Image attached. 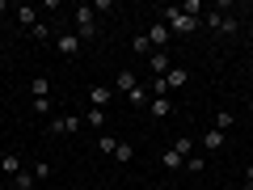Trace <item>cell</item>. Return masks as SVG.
Returning a JSON list of instances; mask_svg holds the SVG:
<instances>
[{
  "label": "cell",
  "mask_w": 253,
  "mask_h": 190,
  "mask_svg": "<svg viewBox=\"0 0 253 190\" xmlns=\"http://www.w3.org/2000/svg\"><path fill=\"white\" fill-rule=\"evenodd\" d=\"M72 21H76V38H81V43H89V38L97 34V17H93V4H76V9H72Z\"/></svg>",
  "instance_id": "6da1fadb"
},
{
  "label": "cell",
  "mask_w": 253,
  "mask_h": 190,
  "mask_svg": "<svg viewBox=\"0 0 253 190\" xmlns=\"http://www.w3.org/2000/svg\"><path fill=\"white\" fill-rule=\"evenodd\" d=\"M161 21L173 30V34H190V30L199 26V21H194V17H186V13H181L177 4H165V9H161Z\"/></svg>",
  "instance_id": "7a4b0ae2"
},
{
  "label": "cell",
  "mask_w": 253,
  "mask_h": 190,
  "mask_svg": "<svg viewBox=\"0 0 253 190\" xmlns=\"http://www.w3.org/2000/svg\"><path fill=\"white\" fill-rule=\"evenodd\" d=\"M81 127H84V114H59L51 123V136H76Z\"/></svg>",
  "instance_id": "3957f363"
},
{
  "label": "cell",
  "mask_w": 253,
  "mask_h": 190,
  "mask_svg": "<svg viewBox=\"0 0 253 190\" xmlns=\"http://www.w3.org/2000/svg\"><path fill=\"white\" fill-rule=\"evenodd\" d=\"M55 47H59L63 59H76V55H81V38H76V30H72V34H59V38H55Z\"/></svg>",
  "instance_id": "277c9868"
},
{
  "label": "cell",
  "mask_w": 253,
  "mask_h": 190,
  "mask_svg": "<svg viewBox=\"0 0 253 190\" xmlns=\"http://www.w3.org/2000/svg\"><path fill=\"white\" fill-rule=\"evenodd\" d=\"M169 38H173V30L165 26L161 17H156L152 26H148V43H152V47H161V51H165V43H169Z\"/></svg>",
  "instance_id": "5b68a950"
},
{
  "label": "cell",
  "mask_w": 253,
  "mask_h": 190,
  "mask_svg": "<svg viewBox=\"0 0 253 190\" xmlns=\"http://www.w3.org/2000/svg\"><path fill=\"white\" fill-rule=\"evenodd\" d=\"M148 68H152L156 76H169V72H173V59H169V51H152V55H148Z\"/></svg>",
  "instance_id": "8992f818"
},
{
  "label": "cell",
  "mask_w": 253,
  "mask_h": 190,
  "mask_svg": "<svg viewBox=\"0 0 253 190\" xmlns=\"http://www.w3.org/2000/svg\"><path fill=\"white\" fill-rule=\"evenodd\" d=\"M89 101H93V110H106L110 101H114V89H110V85H93V89H89Z\"/></svg>",
  "instance_id": "52a82bcc"
},
{
  "label": "cell",
  "mask_w": 253,
  "mask_h": 190,
  "mask_svg": "<svg viewBox=\"0 0 253 190\" xmlns=\"http://www.w3.org/2000/svg\"><path fill=\"white\" fill-rule=\"evenodd\" d=\"M114 89H118V93H126V97H131V89H139V76L131 72V68H123V72L114 76Z\"/></svg>",
  "instance_id": "ba28073f"
},
{
  "label": "cell",
  "mask_w": 253,
  "mask_h": 190,
  "mask_svg": "<svg viewBox=\"0 0 253 190\" xmlns=\"http://www.w3.org/2000/svg\"><path fill=\"white\" fill-rule=\"evenodd\" d=\"M0 173L13 182V178L21 173V156H17V152H0Z\"/></svg>",
  "instance_id": "9c48e42d"
},
{
  "label": "cell",
  "mask_w": 253,
  "mask_h": 190,
  "mask_svg": "<svg viewBox=\"0 0 253 190\" xmlns=\"http://www.w3.org/2000/svg\"><path fill=\"white\" fill-rule=\"evenodd\" d=\"M207 26L219 34H236V17H224V13H207Z\"/></svg>",
  "instance_id": "30bf717a"
},
{
  "label": "cell",
  "mask_w": 253,
  "mask_h": 190,
  "mask_svg": "<svg viewBox=\"0 0 253 190\" xmlns=\"http://www.w3.org/2000/svg\"><path fill=\"white\" fill-rule=\"evenodd\" d=\"M148 114H152V118H169V114H173L169 93H165V97H152V101H148Z\"/></svg>",
  "instance_id": "8fae6325"
},
{
  "label": "cell",
  "mask_w": 253,
  "mask_h": 190,
  "mask_svg": "<svg viewBox=\"0 0 253 190\" xmlns=\"http://www.w3.org/2000/svg\"><path fill=\"white\" fill-rule=\"evenodd\" d=\"M13 13H17L21 30H34V26H38V9H34V4H17V9H13Z\"/></svg>",
  "instance_id": "7c38bea8"
},
{
  "label": "cell",
  "mask_w": 253,
  "mask_h": 190,
  "mask_svg": "<svg viewBox=\"0 0 253 190\" xmlns=\"http://www.w3.org/2000/svg\"><path fill=\"white\" fill-rule=\"evenodd\" d=\"M224 144H228L224 131H215V127H211V131H203V148H207V152H219Z\"/></svg>",
  "instance_id": "4fadbf2b"
},
{
  "label": "cell",
  "mask_w": 253,
  "mask_h": 190,
  "mask_svg": "<svg viewBox=\"0 0 253 190\" xmlns=\"http://www.w3.org/2000/svg\"><path fill=\"white\" fill-rule=\"evenodd\" d=\"M126 101H131L135 110H148V101H152V89H148V85H139V89H131V97H126Z\"/></svg>",
  "instance_id": "5bb4252c"
},
{
  "label": "cell",
  "mask_w": 253,
  "mask_h": 190,
  "mask_svg": "<svg viewBox=\"0 0 253 190\" xmlns=\"http://www.w3.org/2000/svg\"><path fill=\"white\" fill-rule=\"evenodd\" d=\"M181 165H186V161H181V156L173 152V148H161V169H169V173H177Z\"/></svg>",
  "instance_id": "9a60e30c"
},
{
  "label": "cell",
  "mask_w": 253,
  "mask_h": 190,
  "mask_svg": "<svg viewBox=\"0 0 253 190\" xmlns=\"http://www.w3.org/2000/svg\"><path fill=\"white\" fill-rule=\"evenodd\" d=\"M30 97H51V76H34L30 81Z\"/></svg>",
  "instance_id": "2e32d148"
},
{
  "label": "cell",
  "mask_w": 253,
  "mask_h": 190,
  "mask_svg": "<svg viewBox=\"0 0 253 190\" xmlns=\"http://www.w3.org/2000/svg\"><path fill=\"white\" fill-rule=\"evenodd\" d=\"M161 81H165V89L173 93V89H181V85H186L190 76H186V68H173V72H169V76H161Z\"/></svg>",
  "instance_id": "e0dca14e"
},
{
  "label": "cell",
  "mask_w": 253,
  "mask_h": 190,
  "mask_svg": "<svg viewBox=\"0 0 253 190\" xmlns=\"http://www.w3.org/2000/svg\"><path fill=\"white\" fill-rule=\"evenodd\" d=\"M169 148H173V152L181 156V161H186V156H194V140H190V136H177V140H173Z\"/></svg>",
  "instance_id": "ac0fdd59"
},
{
  "label": "cell",
  "mask_w": 253,
  "mask_h": 190,
  "mask_svg": "<svg viewBox=\"0 0 253 190\" xmlns=\"http://www.w3.org/2000/svg\"><path fill=\"white\" fill-rule=\"evenodd\" d=\"M118 144H123V140H114L110 131H101V136H97V152H106V156H114V148H118Z\"/></svg>",
  "instance_id": "d6986e66"
},
{
  "label": "cell",
  "mask_w": 253,
  "mask_h": 190,
  "mask_svg": "<svg viewBox=\"0 0 253 190\" xmlns=\"http://www.w3.org/2000/svg\"><path fill=\"white\" fill-rule=\"evenodd\" d=\"M232 123H236V114H228V110H219V114H215V123H211V127L228 136V131H232Z\"/></svg>",
  "instance_id": "ffe728a7"
},
{
  "label": "cell",
  "mask_w": 253,
  "mask_h": 190,
  "mask_svg": "<svg viewBox=\"0 0 253 190\" xmlns=\"http://www.w3.org/2000/svg\"><path fill=\"white\" fill-rule=\"evenodd\" d=\"M34 186H38V178H34V173H26V169L13 178V190H34Z\"/></svg>",
  "instance_id": "44dd1931"
},
{
  "label": "cell",
  "mask_w": 253,
  "mask_h": 190,
  "mask_svg": "<svg viewBox=\"0 0 253 190\" xmlns=\"http://www.w3.org/2000/svg\"><path fill=\"white\" fill-rule=\"evenodd\" d=\"M131 51H135V55H152V43H148V34H135V38H131Z\"/></svg>",
  "instance_id": "7402d4cb"
},
{
  "label": "cell",
  "mask_w": 253,
  "mask_h": 190,
  "mask_svg": "<svg viewBox=\"0 0 253 190\" xmlns=\"http://www.w3.org/2000/svg\"><path fill=\"white\" fill-rule=\"evenodd\" d=\"M84 123H89L93 131H101V127H106V110H89V114H84Z\"/></svg>",
  "instance_id": "603a6c76"
},
{
  "label": "cell",
  "mask_w": 253,
  "mask_h": 190,
  "mask_svg": "<svg viewBox=\"0 0 253 190\" xmlns=\"http://www.w3.org/2000/svg\"><path fill=\"white\" fill-rule=\"evenodd\" d=\"M114 161L131 165V161H135V148H131V144H118V148H114Z\"/></svg>",
  "instance_id": "cb8c5ba5"
},
{
  "label": "cell",
  "mask_w": 253,
  "mask_h": 190,
  "mask_svg": "<svg viewBox=\"0 0 253 190\" xmlns=\"http://www.w3.org/2000/svg\"><path fill=\"white\" fill-rule=\"evenodd\" d=\"M181 169H186V173H203V169H207V161H203V156H186Z\"/></svg>",
  "instance_id": "d4e9b609"
},
{
  "label": "cell",
  "mask_w": 253,
  "mask_h": 190,
  "mask_svg": "<svg viewBox=\"0 0 253 190\" xmlns=\"http://www.w3.org/2000/svg\"><path fill=\"white\" fill-rule=\"evenodd\" d=\"M30 34H34V38H38V43H51V38H55V34H51V26H46V21H38V26H34V30H30Z\"/></svg>",
  "instance_id": "484cf974"
},
{
  "label": "cell",
  "mask_w": 253,
  "mask_h": 190,
  "mask_svg": "<svg viewBox=\"0 0 253 190\" xmlns=\"http://www.w3.org/2000/svg\"><path fill=\"white\" fill-rule=\"evenodd\" d=\"M30 110L34 114H51V97H30Z\"/></svg>",
  "instance_id": "4316f807"
},
{
  "label": "cell",
  "mask_w": 253,
  "mask_h": 190,
  "mask_svg": "<svg viewBox=\"0 0 253 190\" xmlns=\"http://www.w3.org/2000/svg\"><path fill=\"white\" fill-rule=\"evenodd\" d=\"M34 178H38V182H42V178H51V165H46V161H38V165H34Z\"/></svg>",
  "instance_id": "83f0119b"
},
{
  "label": "cell",
  "mask_w": 253,
  "mask_h": 190,
  "mask_svg": "<svg viewBox=\"0 0 253 190\" xmlns=\"http://www.w3.org/2000/svg\"><path fill=\"white\" fill-rule=\"evenodd\" d=\"M245 182H253V161H249V165H245Z\"/></svg>",
  "instance_id": "f1b7e54d"
},
{
  "label": "cell",
  "mask_w": 253,
  "mask_h": 190,
  "mask_svg": "<svg viewBox=\"0 0 253 190\" xmlns=\"http://www.w3.org/2000/svg\"><path fill=\"white\" fill-rule=\"evenodd\" d=\"M241 190H253V182H245V186H241Z\"/></svg>",
  "instance_id": "f546056e"
}]
</instances>
